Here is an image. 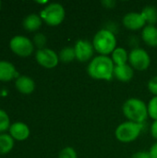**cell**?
I'll return each instance as SVG.
<instances>
[{
	"instance_id": "7402d4cb",
	"label": "cell",
	"mask_w": 157,
	"mask_h": 158,
	"mask_svg": "<svg viewBox=\"0 0 157 158\" xmlns=\"http://www.w3.org/2000/svg\"><path fill=\"white\" fill-rule=\"evenodd\" d=\"M10 127L8 115L3 109H0V132H4Z\"/></svg>"
},
{
	"instance_id": "ba28073f",
	"label": "cell",
	"mask_w": 157,
	"mask_h": 158,
	"mask_svg": "<svg viewBox=\"0 0 157 158\" xmlns=\"http://www.w3.org/2000/svg\"><path fill=\"white\" fill-rule=\"evenodd\" d=\"M35 58L42 67L45 69H54L59 62L58 55L50 48L38 49L35 53Z\"/></svg>"
},
{
	"instance_id": "ac0fdd59",
	"label": "cell",
	"mask_w": 157,
	"mask_h": 158,
	"mask_svg": "<svg viewBox=\"0 0 157 158\" xmlns=\"http://www.w3.org/2000/svg\"><path fill=\"white\" fill-rule=\"evenodd\" d=\"M142 15L148 25H155L157 22V8L155 6H146L142 10Z\"/></svg>"
},
{
	"instance_id": "52a82bcc",
	"label": "cell",
	"mask_w": 157,
	"mask_h": 158,
	"mask_svg": "<svg viewBox=\"0 0 157 158\" xmlns=\"http://www.w3.org/2000/svg\"><path fill=\"white\" fill-rule=\"evenodd\" d=\"M129 61L132 69L137 70H145L150 67L151 57L145 49L136 47L130 52Z\"/></svg>"
},
{
	"instance_id": "603a6c76",
	"label": "cell",
	"mask_w": 157,
	"mask_h": 158,
	"mask_svg": "<svg viewBox=\"0 0 157 158\" xmlns=\"http://www.w3.org/2000/svg\"><path fill=\"white\" fill-rule=\"evenodd\" d=\"M58 158H78V156L74 148L68 146V147L63 148L60 151L58 155Z\"/></svg>"
},
{
	"instance_id": "e0dca14e",
	"label": "cell",
	"mask_w": 157,
	"mask_h": 158,
	"mask_svg": "<svg viewBox=\"0 0 157 158\" xmlns=\"http://www.w3.org/2000/svg\"><path fill=\"white\" fill-rule=\"evenodd\" d=\"M112 60L115 66L126 65L129 61V54L127 50L123 47H117L112 53Z\"/></svg>"
},
{
	"instance_id": "ffe728a7",
	"label": "cell",
	"mask_w": 157,
	"mask_h": 158,
	"mask_svg": "<svg viewBox=\"0 0 157 158\" xmlns=\"http://www.w3.org/2000/svg\"><path fill=\"white\" fill-rule=\"evenodd\" d=\"M59 60L61 62L64 63H69L72 62L75 58H76V54H75V49L74 47H70V46H66L63 49H61V51L59 52L58 55Z\"/></svg>"
},
{
	"instance_id": "30bf717a",
	"label": "cell",
	"mask_w": 157,
	"mask_h": 158,
	"mask_svg": "<svg viewBox=\"0 0 157 158\" xmlns=\"http://www.w3.org/2000/svg\"><path fill=\"white\" fill-rule=\"evenodd\" d=\"M122 23L128 30L138 31L142 28H144L146 24L145 19H143L142 13L138 12H129L127 13L122 19Z\"/></svg>"
},
{
	"instance_id": "5bb4252c",
	"label": "cell",
	"mask_w": 157,
	"mask_h": 158,
	"mask_svg": "<svg viewBox=\"0 0 157 158\" xmlns=\"http://www.w3.org/2000/svg\"><path fill=\"white\" fill-rule=\"evenodd\" d=\"M142 39L152 47H157V27L155 25H147L142 31Z\"/></svg>"
},
{
	"instance_id": "f546056e",
	"label": "cell",
	"mask_w": 157,
	"mask_h": 158,
	"mask_svg": "<svg viewBox=\"0 0 157 158\" xmlns=\"http://www.w3.org/2000/svg\"><path fill=\"white\" fill-rule=\"evenodd\" d=\"M1 4H2V3H1V1H0V8H1Z\"/></svg>"
},
{
	"instance_id": "f1b7e54d",
	"label": "cell",
	"mask_w": 157,
	"mask_h": 158,
	"mask_svg": "<svg viewBox=\"0 0 157 158\" xmlns=\"http://www.w3.org/2000/svg\"><path fill=\"white\" fill-rule=\"evenodd\" d=\"M151 134L155 140H157V120H155L151 126Z\"/></svg>"
},
{
	"instance_id": "d6986e66",
	"label": "cell",
	"mask_w": 157,
	"mask_h": 158,
	"mask_svg": "<svg viewBox=\"0 0 157 158\" xmlns=\"http://www.w3.org/2000/svg\"><path fill=\"white\" fill-rule=\"evenodd\" d=\"M14 146V139L10 134H0V155L9 153Z\"/></svg>"
},
{
	"instance_id": "484cf974",
	"label": "cell",
	"mask_w": 157,
	"mask_h": 158,
	"mask_svg": "<svg viewBox=\"0 0 157 158\" xmlns=\"http://www.w3.org/2000/svg\"><path fill=\"white\" fill-rule=\"evenodd\" d=\"M131 158H152L149 152H145V151H141V152H137L135 154L132 155Z\"/></svg>"
},
{
	"instance_id": "8992f818",
	"label": "cell",
	"mask_w": 157,
	"mask_h": 158,
	"mask_svg": "<svg viewBox=\"0 0 157 158\" xmlns=\"http://www.w3.org/2000/svg\"><path fill=\"white\" fill-rule=\"evenodd\" d=\"M9 47L13 53L19 56H29L34 49L33 43L23 35H16L9 42Z\"/></svg>"
},
{
	"instance_id": "4fadbf2b",
	"label": "cell",
	"mask_w": 157,
	"mask_h": 158,
	"mask_svg": "<svg viewBox=\"0 0 157 158\" xmlns=\"http://www.w3.org/2000/svg\"><path fill=\"white\" fill-rule=\"evenodd\" d=\"M114 76L122 82H128L132 80L134 76V70L131 66L126 64L122 66H115Z\"/></svg>"
},
{
	"instance_id": "8fae6325",
	"label": "cell",
	"mask_w": 157,
	"mask_h": 158,
	"mask_svg": "<svg viewBox=\"0 0 157 158\" xmlns=\"http://www.w3.org/2000/svg\"><path fill=\"white\" fill-rule=\"evenodd\" d=\"M9 133L13 139L18 141H24L30 135V129L23 122H15L10 125Z\"/></svg>"
},
{
	"instance_id": "2e32d148",
	"label": "cell",
	"mask_w": 157,
	"mask_h": 158,
	"mask_svg": "<svg viewBox=\"0 0 157 158\" xmlns=\"http://www.w3.org/2000/svg\"><path fill=\"white\" fill-rule=\"evenodd\" d=\"M42 21H43V19L39 15H37L35 13H31L24 18V19L22 21V25L26 31H35L41 27Z\"/></svg>"
},
{
	"instance_id": "7c38bea8",
	"label": "cell",
	"mask_w": 157,
	"mask_h": 158,
	"mask_svg": "<svg viewBox=\"0 0 157 158\" xmlns=\"http://www.w3.org/2000/svg\"><path fill=\"white\" fill-rule=\"evenodd\" d=\"M15 85L19 92H20L21 94H31L35 89L34 81L31 78L25 76V75H22L17 78L15 81Z\"/></svg>"
},
{
	"instance_id": "83f0119b",
	"label": "cell",
	"mask_w": 157,
	"mask_h": 158,
	"mask_svg": "<svg viewBox=\"0 0 157 158\" xmlns=\"http://www.w3.org/2000/svg\"><path fill=\"white\" fill-rule=\"evenodd\" d=\"M149 154L152 158H157V142L152 145V147L150 148Z\"/></svg>"
},
{
	"instance_id": "9a60e30c",
	"label": "cell",
	"mask_w": 157,
	"mask_h": 158,
	"mask_svg": "<svg viewBox=\"0 0 157 158\" xmlns=\"http://www.w3.org/2000/svg\"><path fill=\"white\" fill-rule=\"evenodd\" d=\"M15 76L18 78V72L15 69V67L12 63L8 61H0V81H11Z\"/></svg>"
},
{
	"instance_id": "4316f807",
	"label": "cell",
	"mask_w": 157,
	"mask_h": 158,
	"mask_svg": "<svg viewBox=\"0 0 157 158\" xmlns=\"http://www.w3.org/2000/svg\"><path fill=\"white\" fill-rule=\"evenodd\" d=\"M102 5L105 8H114V6H116V1L115 0H103Z\"/></svg>"
},
{
	"instance_id": "277c9868",
	"label": "cell",
	"mask_w": 157,
	"mask_h": 158,
	"mask_svg": "<svg viewBox=\"0 0 157 158\" xmlns=\"http://www.w3.org/2000/svg\"><path fill=\"white\" fill-rule=\"evenodd\" d=\"M143 125L132 121H125L119 124L115 131L116 138L120 143H129L134 142L141 134Z\"/></svg>"
},
{
	"instance_id": "9c48e42d",
	"label": "cell",
	"mask_w": 157,
	"mask_h": 158,
	"mask_svg": "<svg viewBox=\"0 0 157 158\" xmlns=\"http://www.w3.org/2000/svg\"><path fill=\"white\" fill-rule=\"evenodd\" d=\"M75 54H76V59L80 62H87L90 59H92L94 48L93 45V43H91L88 40H79L76 42L75 46Z\"/></svg>"
},
{
	"instance_id": "cb8c5ba5",
	"label": "cell",
	"mask_w": 157,
	"mask_h": 158,
	"mask_svg": "<svg viewBox=\"0 0 157 158\" xmlns=\"http://www.w3.org/2000/svg\"><path fill=\"white\" fill-rule=\"evenodd\" d=\"M46 36L43 34V33H36L34 36H33V44L35 46H37L39 49H43L44 48V45L46 44Z\"/></svg>"
},
{
	"instance_id": "6da1fadb",
	"label": "cell",
	"mask_w": 157,
	"mask_h": 158,
	"mask_svg": "<svg viewBox=\"0 0 157 158\" xmlns=\"http://www.w3.org/2000/svg\"><path fill=\"white\" fill-rule=\"evenodd\" d=\"M115 64L108 56L99 55L93 57L88 65V74L95 80L110 81L114 76Z\"/></svg>"
},
{
	"instance_id": "44dd1931",
	"label": "cell",
	"mask_w": 157,
	"mask_h": 158,
	"mask_svg": "<svg viewBox=\"0 0 157 158\" xmlns=\"http://www.w3.org/2000/svg\"><path fill=\"white\" fill-rule=\"evenodd\" d=\"M148 107V115L151 118L157 120V96H154L147 105Z\"/></svg>"
},
{
	"instance_id": "3957f363",
	"label": "cell",
	"mask_w": 157,
	"mask_h": 158,
	"mask_svg": "<svg viewBox=\"0 0 157 158\" xmlns=\"http://www.w3.org/2000/svg\"><path fill=\"white\" fill-rule=\"evenodd\" d=\"M93 45L94 50L100 55L108 56L117 48L116 35L108 29H102L95 33L93 39Z\"/></svg>"
},
{
	"instance_id": "d4e9b609",
	"label": "cell",
	"mask_w": 157,
	"mask_h": 158,
	"mask_svg": "<svg viewBox=\"0 0 157 158\" xmlns=\"http://www.w3.org/2000/svg\"><path fill=\"white\" fill-rule=\"evenodd\" d=\"M148 89L155 96H157V76H155L149 81Z\"/></svg>"
},
{
	"instance_id": "5b68a950",
	"label": "cell",
	"mask_w": 157,
	"mask_h": 158,
	"mask_svg": "<svg viewBox=\"0 0 157 158\" xmlns=\"http://www.w3.org/2000/svg\"><path fill=\"white\" fill-rule=\"evenodd\" d=\"M65 8L59 3L48 4L40 12V17L42 19L50 26H57L65 19Z\"/></svg>"
},
{
	"instance_id": "7a4b0ae2",
	"label": "cell",
	"mask_w": 157,
	"mask_h": 158,
	"mask_svg": "<svg viewBox=\"0 0 157 158\" xmlns=\"http://www.w3.org/2000/svg\"><path fill=\"white\" fill-rule=\"evenodd\" d=\"M124 116L132 122L143 124L148 118V107L147 105L141 99L130 98L122 106Z\"/></svg>"
}]
</instances>
